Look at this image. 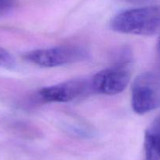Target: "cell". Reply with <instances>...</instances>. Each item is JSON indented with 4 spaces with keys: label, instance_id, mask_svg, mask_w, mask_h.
<instances>
[{
    "label": "cell",
    "instance_id": "6",
    "mask_svg": "<svg viewBox=\"0 0 160 160\" xmlns=\"http://www.w3.org/2000/svg\"><path fill=\"white\" fill-rule=\"evenodd\" d=\"M144 160H160V115L144 133Z\"/></svg>",
    "mask_w": 160,
    "mask_h": 160
},
{
    "label": "cell",
    "instance_id": "9",
    "mask_svg": "<svg viewBox=\"0 0 160 160\" xmlns=\"http://www.w3.org/2000/svg\"><path fill=\"white\" fill-rule=\"evenodd\" d=\"M157 56H158V61H160V38L158 39V44H157Z\"/></svg>",
    "mask_w": 160,
    "mask_h": 160
},
{
    "label": "cell",
    "instance_id": "5",
    "mask_svg": "<svg viewBox=\"0 0 160 160\" xmlns=\"http://www.w3.org/2000/svg\"><path fill=\"white\" fill-rule=\"evenodd\" d=\"M90 90V80L75 78L41 89L37 93V98L43 103H65L82 96Z\"/></svg>",
    "mask_w": 160,
    "mask_h": 160
},
{
    "label": "cell",
    "instance_id": "3",
    "mask_svg": "<svg viewBox=\"0 0 160 160\" xmlns=\"http://www.w3.org/2000/svg\"><path fill=\"white\" fill-rule=\"evenodd\" d=\"M131 105L138 115L160 107V78L155 74L145 72L135 78L131 87Z\"/></svg>",
    "mask_w": 160,
    "mask_h": 160
},
{
    "label": "cell",
    "instance_id": "4",
    "mask_svg": "<svg viewBox=\"0 0 160 160\" xmlns=\"http://www.w3.org/2000/svg\"><path fill=\"white\" fill-rule=\"evenodd\" d=\"M130 81V72L128 66L115 64L93 75L90 79V87L92 91L112 96L125 90Z\"/></svg>",
    "mask_w": 160,
    "mask_h": 160
},
{
    "label": "cell",
    "instance_id": "10",
    "mask_svg": "<svg viewBox=\"0 0 160 160\" xmlns=\"http://www.w3.org/2000/svg\"><path fill=\"white\" fill-rule=\"evenodd\" d=\"M129 2H144L145 0H127Z\"/></svg>",
    "mask_w": 160,
    "mask_h": 160
},
{
    "label": "cell",
    "instance_id": "1",
    "mask_svg": "<svg viewBox=\"0 0 160 160\" xmlns=\"http://www.w3.org/2000/svg\"><path fill=\"white\" fill-rule=\"evenodd\" d=\"M114 32L149 36L160 32V5L130 9L117 13L111 21Z\"/></svg>",
    "mask_w": 160,
    "mask_h": 160
},
{
    "label": "cell",
    "instance_id": "7",
    "mask_svg": "<svg viewBox=\"0 0 160 160\" xmlns=\"http://www.w3.org/2000/svg\"><path fill=\"white\" fill-rule=\"evenodd\" d=\"M16 65V61L11 53L7 50L0 47V67L5 68H13Z\"/></svg>",
    "mask_w": 160,
    "mask_h": 160
},
{
    "label": "cell",
    "instance_id": "2",
    "mask_svg": "<svg viewBox=\"0 0 160 160\" xmlns=\"http://www.w3.org/2000/svg\"><path fill=\"white\" fill-rule=\"evenodd\" d=\"M88 57L87 50L77 45L38 49L23 53V59L42 68H56L80 62Z\"/></svg>",
    "mask_w": 160,
    "mask_h": 160
},
{
    "label": "cell",
    "instance_id": "8",
    "mask_svg": "<svg viewBox=\"0 0 160 160\" xmlns=\"http://www.w3.org/2000/svg\"><path fill=\"white\" fill-rule=\"evenodd\" d=\"M14 0H0V14L7 13L13 7Z\"/></svg>",
    "mask_w": 160,
    "mask_h": 160
}]
</instances>
